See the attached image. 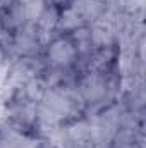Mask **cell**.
Segmentation results:
<instances>
[{"mask_svg":"<svg viewBox=\"0 0 146 148\" xmlns=\"http://www.w3.org/2000/svg\"><path fill=\"white\" fill-rule=\"evenodd\" d=\"M74 47L65 40H57L50 47V59L57 66H67L74 59Z\"/></svg>","mask_w":146,"mask_h":148,"instance_id":"obj_1","label":"cell"}]
</instances>
